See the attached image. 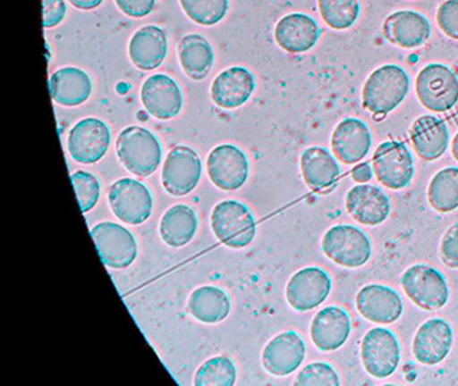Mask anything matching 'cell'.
<instances>
[{"mask_svg": "<svg viewBox=\"0 0 458 386\" xmlns=\"http://www.w3.org/2000/svg\"><path fill=\"white\" fill-rule=\"evenodd\" d=\"M157 0H116L117 7L131 18H144L154 10Z\"/></svg>", "mask_w": 458, "mask_h": 386, "instance_id": "60d3db41", "label": "cell"}, {"mask_svg": "<svg viewBox=\"0 0 458 386\" xmlns=\"http://www.w3.org/2000/svg\"><path fill=\"white\" fill-rule=\"evenodd\" d=\"M186 15L200 26H214L226 16L229 0H179Z\"/></svg>", "mask_w": 458, "mask_h": 386, "instance_id": "e575fe53", "label": "cell"}, {"mask_svg": "<svg viewBox=\"0 0 458 386\" xmlns=\"http://www.w3.org/2000/svg\"><path fill=\"white\" fill-rule=\"evenodd\" d=\"M50 96L63 106L73 107L84 104L92 94L89 75L76 67H64L49 78Z\"/></svg>", "mask_w": 458, "mask_h": 386, "instance_id": "4316f807", "label": "cell"}, {"mask_svg": "<svg viewBox=\"0 0 458 386\" xmlns=\"http://www.w3.org/2000/svg\"><path fill=\"white\" fill-rule=\"evenodd\" d=\"M437 23L447 37L458 40V0H446L439 5Z\"/></svg>", "mask_w": 458, "mask_h": 386, "instance_id": "74e56055", "label": "cell"}, {"mask_svg": "<svg viewBox=\"0 0 458 386\" xmlns=\"http://www.w3.org/2000/svg\"><path fill=\"white\" fill-rule=\"evenodd\" d=\"M410 138L415 153L422 160L433 161L446 152L449 147V129L441 118L422 115L412 123Z\"/></svg>", "mask_w": 458, "mask_h": 386, "instance_id": "d4e9b609", "label": "cell"}, {"mask_svg": "<svg viewBox=\"0 0 458 386\" xmlns=\"http://www.w3.org/2000/svg\"><path fill=\"white\" fill-rule=\"evenodd\" d=\"M304 340L297 332L285 331L276 335L262 353V364L270 374L284 377L293 373L305 358Z\"/></svg>", "mask_w": 458, "mask_h": 386, "instance_id": "2e32d148", "label": "cell"}, {"mask_svg": "<svg viewBox=\"0 0 458 386\" xmlns=\"http://www.w3.org/2000/svg\"><path fill=\"white\" fill-rule=\"evenodd\" d=\"M230 308L229 297L218 287H199L190 295V314L203 323H219L227 318Z\"/></svg>", "mask_w": 458, "mask_h": 386, "instance_id": "4dcf8cb0", "label": "cell"}, {"mask_svg": "<svg viewBox=\"0 0 458 386\" xmlns=\"http://www.w3.org/2000/svg\"><path fill=\"white\" fill-rule=\"evenodd\" d=\"M256 88V80L245 67H230L211 85V98L224 109H237L249 101Z\"/></svg>", "mask_w": 458, "mask_h": 386, "instance_id": "7402d4cb", "label": "cell"}, {"mask_svg": "<svg viewBox=\"0 0 458 386\" xmlns=\"http://www.w3.org/2000/svg\"><path fill=\"white\" fill-rule=\"evenodd\" d=\"M198 217L194 209L184 204L171 206L160 220L159 232L167 246L184 247L194 239Z\"/></svg>", "mask_w": 458, "mask_h": 386, "instance_id": "f546056e", "label": "cell"}, {"mask_svg": "<svg viewBox=\"0 0 458 386\" xmlns=\"http://www.w3.org/2000/svg\"><path fill=\"white\" fill-rule=\"evenodd\" d=\"M208 173L211 181L221 189L237 190L248 180V157L234 145H219L208 155Z\"/></svg>", "mask_w": 458, "mask_h": 386, "instance_id": "5bb4252c", "label": "cell"}, {"mask_svg": "<svg viewBox=\"0 0 458 386\" xmlns=\"http://www.w3.org/2000/svg\"><path fill=\"white\" fill-rule=\"evenodd\" d=\"M332 281L328 273L318 267H307L292 276L286 286L289 305L300 313L313 310L328 298Z\"/></svg>", "mask_w": 458, "mask_h": 386, "instance_id": "4fadbf2b", "label": "cell"}, {"mask_svg": "<svg viewBox=\"0 0 458 386\" xmlns=\"http://www.w3.org/2000/svg\"><path fill=\"white\" fill-rule=\"evenodd\" d=\"M372 166L377 180L390 189H402L411 182L415 166L403 142L386 141L375 150Z\"/></svg>", "mask_w": 458, "mask_h": 386, "instance_id": "30bf717a", "label": "cell"}, {"mask_svg": "<svg viewBox=\"0 0 458 386\" xmlns=\"http://www.w3.org/2000/svg\"><path fill=\"white\" fill-rule=\"evenodd\" d=\"M407 297L423 310H438L449 300V287L441 273L425 264L407 268L401 278Z\"/></svg>", "mask_w": 458, "mask_h": 386, "instance_id": "8992f818", "label": "cell"}, {"mask_svg": "<svg viewBox=\"0 0 458 386\" xmlns=\"http://www.w3.org/2000/svg\"><path fill=\"white\" fill-rule=\"evenodd\" d=\"M410 80L407 72L396 64H385L371 72L364 83V109L379 120L403 102L409 93Z\"/></svg>", "mask_w": 458, "mask_h": 386, "instance_id": "6da1fadb", "label": "cell"}, {"mask_svg": "<svg viewBox=\"0 0 458 386\" xmlns=\"http://www.w3.org/2000/svg\"><path fill=\"white\" fill-rule=\"evenodd\" d=\"M321 18L334 29H347L360 13L359 0H318Z\"/></svg>", "mask_w": 458, "mask_h": 386, "instance_id": "d6a6232c", "label": "cell"}, {"mask_svg": "<svg viewBox=\"0 0 458 386\" xmlns=\"http://www.w3.org/2000/svg\"><path fill=\"white\" fill-rule=\"evenodd\" d=\"M211 228L216 238L230 248H243L253 241L257 222L245 204L225 200L211 214Z\"/></svg>", "mask_w": 458, "mask_h": 386, "instance_id": "3957f363", "label": "cell"}, {"mask_svg": "<svg viewBox=\"0 0 458 386\" xmlns=\"http://www.w3.org/2000/svg\"><path fill=\"white\" fill-rule=\"evenodd\" d=\"M276 42L291 54L310 50L320 38V29L315 19L305 13H289L276 24Z\"/></svg>", "mask_w": 458, "mask_h": 386, "instance_id": "cb8c5ba5", "label": "cell"}, {"mask_svg": "<svg viewBox=\"0 0 458 386\" xmlns=\"http://www.w3.org/2000/svg\"><path fill=\"white\" fill-rule=\"evenodd\" d=\"M302 177L313 190H326L340 176V166L334 155L320 147H308L300 158Z\"/></svg>", "mask_w": 458, "mask_h": 386, "instance_id": "83f0119b", "label": "cell"}, {"mask_svg": "<svg viewBox=\"0 0 458 386\" xmlns=\"http://www.w3.org/2000/svg\"><path fill=\"white\" fill-rule=\"evenodd\" d=\"M111 145V130L98 118H85L72 128L68 150L76 163L96 164L106 155Z\"/></svg>", "mask_w": 458, "mask_h": 386, "instance_id": "8fae6325", "label": "cell"}, {"mask_svg": "<svg viewBox=\"0 0 458 386\" xmlns=\"http://www.w3.org/2000/svg\"><path fill=\"white\" fill-rule=\"evenodd\" d=\"M351 177L356 182H369L372 179V169L369 163H361L356 165L351 172Z\"/></svg>", "mask_w": 458, "mask_h": 386, "instance_id": "b9f144b4", "label": "cell"}, {"mask_svg": "<svg viewBox=\"0 0 458 386\" xmlns=\"http://www.w3.org/2000/svg\"><path fill=\"white\" fill-rule=\"evenodd\" d=\"M104 265L114 270L130 267L138 256L135 236L116 222H104L90 231Z\"/></svg>", "mask_w": 458, "mask_h": 386, "instance_id": "52a82bcc", "label": "cell"}, {"mask_svg": "<svg viewBox=\"0 0 458 386\" xmlns=\"http://www.w3.org/2000/svg\"><path fill=\"white\" fill-rule=\"evenodd\" d=\"M350 332V315L336 306L318 311L310 324V338L321 351H334L342 348Z\"/></svg>", "mask_w": 458, "mask_h": 386, "instance_id": "603a6c76", "label": "cell"}, {"mask_svg": "<svg viewBox=\"0 0 458 386\" xmlns=\"http://www.w3.org/2000/svg\"><path fill=\"white\" fill-rule=\"evenodd\" d=\"M415 90L426 109L436 113L447 112L458 102V78L445 64L430 63L418 74Z\"/></svg>", "mask_w": 458, "mask_h": 386, "instance_id": "277c9868", "label": "cell"}, {"mask_svg": "<svg viewBox=\"0 0 458 386\" xmlns=\"http://www.w3.org/2000/svg\"><path fill=\"white\" fill-rule=\"evenodd\" d=\"M442 262L450 268H458V222L445 232L441 241Z\"/></svg>", "mask_w": 458, "mask_h": 386, "instance_id": "f35d334b", "label": "cell"}, {"mask_svg": "<svg viewBox=\"0 0 458 386\" xmlns=\"http://www.w3.org/2000/svg\"><path fill=\"white\" fill-rule=\"evenodd\" d=\"M131 61L138 69L149 71L157 69L167 55V37L157 26H144L131 38L128 47Z\"/></svg>", "mask_w": 458, "mask_h": 386, "instance_id": "484cf974", "label": "cell"}, {"mask_svg": "<svg viewBox=\"0 0 458 386\" xmlns=\"http://www.w3.org/2000/svg\"><path fill=\"white\" fill-rule=\"evenodd\" d=\"M361 362L369 374L387 378L395 373L401 359V348L395 335L387 329L375 327L361 340Z\"/></svg>", "mask_w": 458, "mask_h": 386, "instance_id": "9c48e42d", "label": "cell"}, {"mask_svg": "<svg viewBox=\"0 0 458 386\" xmlns=\"http://www.w3.org/2000/svg\"><path fill=\"white\" fill-rule=\"evenodd\" d=\"M383 34L393 45L402 48H415L428 42L431 27L428 19L417 11H396L386 19Z\"/></svg>", "mask_w": 458, "mask_h": 386, "instance_id": "ffe728a7", "label": "cell"}, {"mask_svg": "<svg viewBox=\"0 0 458 386\" xmlns=\"http://www.w3.org/2000/svg\"><path fill=\"white\" fill-rule=\"evenodd\" d=\"M71 179L74 190H76L80 208H81L82 214H87L90 209L95 208L98 198H100V181L95 174L84 171L76 172L72 174Z\"/></svg>", "mask_w": 458, "mask_h": 386, "instance_id": "d590c367", "label": "cell"}, {"mask_svg": "<svg viewBox=\"0 0 458 386\" xmlns=\"http://www.w3.org/2000/svg\"><path fill=\"white\" fill-rule=\"evenodd\" d=\"M452 343L453 332L450 324L444 319H428L415 334L412 353L420 364L433 366L446 358Z\"/></svg>", "mask_w": 458, "mask_h": 386, "instance_id": "e0dca14e", "label": "cell"}, {"mask_svg": "<svg viewBox=\"0 0 458 386\" xmlns=\"http://www.w3.org/2000/svg\"><path fill=\"white\" fill-rule=\"evenodd\" d=\"M430 206L441 214L458 208V168H445L434 174L428 188Z\"/></svg>", "mask_w": 458, "mask_h": 386, "instance_id": "1f68e13d", "label": "cell"}, {"mask_svg": "<svg viewBox=\"0 0 458 386\" xmlns=\"http://www.w3.org/2000/svg\"><path fill=\"white\" fill-rule=\"evenodd\" d=\"M452 152L453 155H454L455 160L458 161V133L455 134L454 138H453Z\"/></svg>", "mask_w": 458, "mask_h": 386, "instance_id": "ee69618b", "label": "cell"}, {"mask_svg": "<svg viewBox=\"0 0 458 386\" xmlns=\"http://www.w3.org/2000/svg\"><path fill=\"white\" fill-rule=\"evenodd\" d=\"M66 15V4L64 0H42V18L45 29L58 26Z\"/></svg>", "mask_w": 458, "mask_h": 386, "instance_id": "ab89813d", "label": "cell"}, {"mask_svg": "<svg viewBox=\"0 0 458 386\" xmlns=\"http://www.w3.org/2000/svg\"><path fill=\"white\" fill-rule=\"evenodd\" d=\"M331 144L337 160L347 165L360 163L371 149V131L363 121L345 118L335 129Z\"/></svg>", "mask_w": 458, "mask_h": 386, "instance_id": "d6986e66", "label": "cell"}, {"mask_svg": "<svg viewBox=\"0 0 458 386\" xmlns=\"http://www.w3.org/2000/svg\"><path fill=\"white\" fill-rule=\"evenodd\" d=\"M348 214L363 225H379L390 214L391 204L382 189L374 185L360 184L347 193Z\"/></svg>", "mask_w": 458, "mask_h": 386, "instance_id": "44dd1931", "label": "cell"}, {"mask_svg": "<svg viewBox=\"0 0 458 386\" xmlns=\"http://www.w3.org/2000/svg\"><path fill=\"white\" fill-rule=\"evenodd\" d=\"M69 2L80 10L89 11L98 8L103 3V0H69Z\"/></svg>", "mask_w": 458, "mask_h": 386, "instance_id": "7bdbcfd3", "label": "cell"}, {"mask_svg": "<svg viewBox=\"0 0 458 386\" xmlns=\"http://www.w3.org/2000/svg\"><path fill=\"white\" fill-rule=\"evenodd\" d=\"M200 174L202 163L198 153L189 147H176L163 165V187L173 196H186L197 188Z\"/></svg>", "mask_w": 458, "mask_h": 386, "instance_id": "7c38bea8", "label": "cell"}, {"mask_svg": "<svg viewBox=\"0 0 458 386\" xmlns=\"http://www.w3.org/2000/svg\"><path fill=\"white\" fill-rule=\"evenodd\" d=\"M109 204L114 216L131 225H140L152 214L151 192L143 182L133 179H120L111 185Z\"/></svg>", "mask_w": 458, "mask_h": 386, "instance_id": "ba28073f", "label": "cell"}, {"mask_svg": "<svg viewBox=\"0 0 458 386\" xmlns=\"http://www.w3.org/2000/svg\"><path fill=\"white\" fill-rule=\"evenodd\" d=\"M356 308L369 321L387 324L401 318L403 303L395 290L369 284L356 295Z\"/></svg>", "mask_w": 458, "mask_h": 386, "instance_id": "ac0fdd59", "label": "cell"}, {"mask_svg": "<svg viewBox=\"0 0 458 386\" xmlns=\"http://www.w3.org/2000/svg\"><path fill=\"white\" fill-rule=\"evenodd\" d=\"M140 96L147 112L157 120H171L183 107L181 88L168 75L155 74L147 78L141 86Z\"/></svg>", "mask_w": 458, "mask_h": 386, "instance_id": "9a60e30c", "label": "cell"}, {"mask_svg": "<svg viewBox=\"0 0 458 386\" xmlns=\"http://www.w3.org/2000/svg\"><path fill=\"white\" fill-rule=\"evenodd\" d=\"M182 69L191 80L208 77L214 64V50L210 42L199 34L186 35L178 46Z\"/></svg>", "mask_w": 458, "mask_h": 386, "instance_id": "f1b7e54d", "label": "cell"}, {"mask_svg": "<svg viewBox=\"0 0 458 386\" xmlns=\"http://www.w3.org/2000/svg\"><path fill=\"white\" fill-rule=\"evenodd\" d=\"M297 386H339L340 380L334 367L324 362L307 365L297 375Z\"/></svg>", "mask_w": 458, "mask_h": 386, "instance_id": "8d00e7d4", "label": "cell"}, {"mask_svg": "<svg viewBox=\"0 0 458 386\" xmlns=\"http://www.w3.org/2000/svg\"><path fill=\"white\" fill-rule=\"evenodd\" d=\"M321 248L327 257L343 267H360L371 257V241L363 231L352 225L329 228L321 240Z\"/></svg>", "mask_w": 458, "mask_h": 386, "instance_id": "5b68a950", "label": "cell"}, {"mask_svg": "<svg viewBox=\"0 0 458 386\" xmlns=\"http://www.w3.org/2000/svg\"><path fill=\"white\" fill-rule=\"evenodd\" d=\"M117 155L131 173L148 177L162 163V145L148 129L140 126L125 128L117 137Z\"/></svg>", "mask_w": 458, "mask_h": 386, "instance_id": "7a4b0ae2", "label": "cell"}, {"mask_svg": "<svg viewBox=\"0 0 458 386\" xmlns=\"http://www.w3.org/2000/svg\"><path fill=\"white\" fill-rule=\"evenodd\" d=\"M237 378V369L227 357L208 359L195 374L197 386H233Z\"/></svg>", "mask_w": 458, "mask_h": 386, "instance_id": "836d02e7", "label": "cell"}]
</instances>
